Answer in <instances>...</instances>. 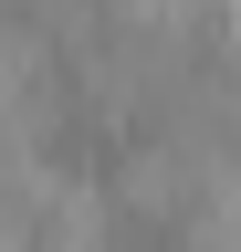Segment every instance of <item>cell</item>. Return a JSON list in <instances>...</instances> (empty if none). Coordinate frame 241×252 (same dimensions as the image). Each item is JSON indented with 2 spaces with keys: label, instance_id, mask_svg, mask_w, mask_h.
I'll return each instance as SVG.
<instances>
[{
  "label": "cell",
  "instance_id": "cell-1",
  "mask_svg": "<svg viewBox=\"0 0 241 252\" xmlns=\"http://www.w3.org/2000/svg\"><path fill=\"white\" fill-rule=\"evenodd\" d=\"M42 137H53V32L0 21V147H42Z\"/></svg>",
  "mask_w": 241,
  "mask_h": 252
},
{
  "label": "cell",
  "instance_id": "cell-2",
  "mask_svg": "<svg viewBox=\"0 0 241 252\" xmlns=\"http://www.w3.org/2000/svg\"><path fill=\"white\" fill-rule=\"evenodd\" d=\"M199 189H210V158H189V147H136L126 168H115V200L126 210H147V220H189L199 210Z\"/></svg>",
  "mask_w": 241,
  "mask_h": 252
}]
</instances>
